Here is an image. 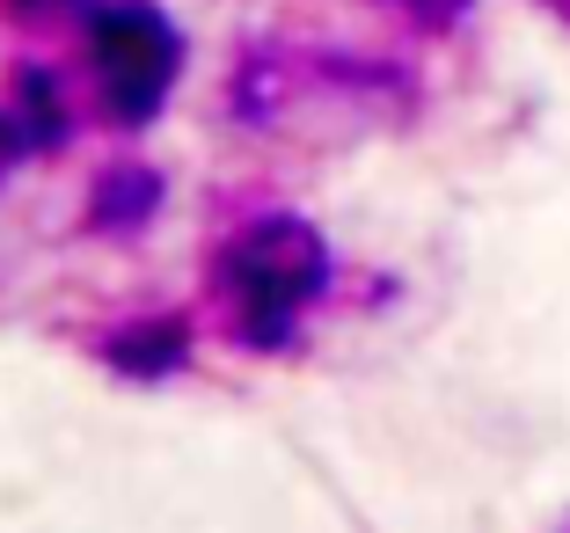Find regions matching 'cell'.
I'll list each match as a JSON object with an SVG mask.
<instances>
[{
  "label": "cell",
  "instance_id": "obj_1",
  "mask_svg": "<svg viewBox=\"0 0 570 533\" xmlns=\"http://www.w3.org/2000/svg\"><path fill=\"white\" fill-rule=\"evenodd\" d=\"M330 256H322L315 227L301 219H256L235 249L219 256V307H227V336L256 351H278L301 322V307L322 293Z\"/></svg>",
  "mask_w": 570,
  "mask_h": 533
},
{
  "label": "cell",
  "instance_id": "obj_2",
  "mask_svg": "<svg viewBox=\"0 0 570 533\" xmlns=\"http://www.w3.org/2000/svg\"><path fill=\"white\" fill-rule=\"evenodd\" d=\"M96 81L110 117L139 125V117L161 110L168 81H176V30H168L154 8H102L96 16Z\"/></svg>",
  "mask_w": 570,
  "mask_h": 533
},
{
  "label": "cell",
  "instance_id": "obj_3",
  "mask_svg": "<svg viewBox=\"0 0 570 533\" xmlns=\"http://www.w3.org/2000/svg\"><path fill=\"white\" fill-rule=\"evenodd\" d=\"M184 358V329L176 322H147V329H132L118 344V366H132V373H168Z\"/></svg>",
  "mask_w": 570,
  "mask_h": 533
},
{
  "label": "cell",
  "instance_id": "obj_4",
  "mask_svg": "<svg viewBox=\"0 0 570 533\" xmlns=\"http://www.w3.org/2000/svg\"><path fill=\"white\" fill-rule=\"evenodd\" d=\"M102 205H96V219H139L154 205V176L147 168H132V176H102Z\"/></svg>",
  "mask_w": 570,
  "mask_h": 533
},
{
  "label": "cell",
  "instance_id": "obj_5",
  "mask_svg": "<svg viewBox=\"0 0 570 533\" xmlns=\"http://www.w3.org/2000/svg\"><path fill=\"white\" fill-rule=\"evenodd\" d=\"M395 8H403L417 30H453V22L469 16V0H395Z\"/></svg>",
  "mask_w": 570,
  "mask_h": 533
},
{
  "label": "cell",
  "instance_id": "obj_6",
  "mask_svg": "<svg viewBox=\"0 0 570 533\" xmlns=\"http://www.w3.org/2000/svg\"><path fill=\"white\" fill-rule=\"evenodd\" d=\"M549 8H556V16H563V22H570V0H549Z\"/></svg>",
  "mask_w": 570,
  "mask_h": 533
}]
</instances>
